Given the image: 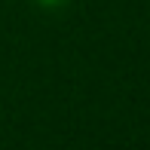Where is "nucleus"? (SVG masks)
I'll use <instances>...</instances> for the list:
<instances>
[{
  "instance_id": "1",
  "label": "nucleus",
  "mask_w": 150,
  "mask_h": 150,
  "mask_svg": "<svg viewBox=\"0 0 150 150\" xmlns=\"http://www.w3.org/2000/svg\"><path fill=\"white\" fill-rule=\"evenodd\" d=\"M40 6H46V9H52V6H61V3H67V0H37Z\"/></svg>"
}]
</instances>
